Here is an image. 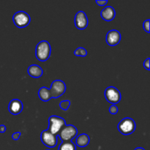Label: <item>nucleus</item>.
<instances>
[{
    "instance_id": "obj_1",
    "label": "nucleus",
    "mask_w": 150,
    "mask_h": 150,
    "mask_svg": "<svg viewBox=\"0 0 150 150\" xmlns=\"http://www.w3.org/2000/svg\"><path fill=\"white\" fill-rule=\"evenodd\" d=\"M51 53V45L46 40H42L37 45L35 48L36 58L40 62H45L49 59Z\"/></svg>"
},
{
    "instance_id": "obj_2",
    "label": "nucleus",
    "mask_w": 150,
    "mask_h": 150,
    "mask_svg": "<svg viewBox=\"0 0 150 150\" xmlns=\"http://www.w3.org/2000/svg\"><path fill=\"white\" fill-rule=\"evenodd\" d=\"M65 125V120L58 116H51L48 119V130L56 136L58 135L59 132Z\"/></svg>"
},
{
    "instance_id": "obj_3",
    "label": "nucleus",
    "mask_w": 150,
    "mask_h": 150,
    "mask_svg": "<svg viewBox=\"0 0 150 150\" xmlns=\"http://www.w3.org/2000/svg\"><path fill=\"white\" fill-rule=\"evenodd\" d=\"M118 130L124 136H128L136 130V125L134 120L131 118H125L120 122Z\"/></svg>"
},
{
    "instance_id": "obj_4",
    "label": "nucleus",
    "mask_w": 150,
    "mask_h": 150,
    "mask_svg": "<svg viewBox=\"0 0 150 150\" xmlns=\"http://www.w3.org/2000/svg\"><path fill=\"white\" fill-rule=\"evenodd\" d=\"M78 134V130L74 125H65L58 133L59 137L62 142H71Z\"/></svg>"
},
{
    "instance_id": "obj_5",
    "label": "nucleus",
    "mask_w": 150,
    "mask_h": 150,
    "mask_svg": "<svg viewBox=\"0 0 150 150\" xmlns=\"http://www.w3.org/2000/svg\"><path fill=\"white\" fill-rule=\"evenodd\" d=\"M13 23L18 28H24L29 24L31 18L27 13L24 11H18L13 15Z\"/></svg>"
},
{
    "instance_id": "obj_6",
    "label": "nucleus",
    "mask_w": 150,
    "mask_h": 150,
    "mask_svg": "<svg viewBox=\"0 0 150 150\" xmlns=\"http://www.w3.org/2000/svg\"><path fill=\"white\" fill-rule=\"evenodd\" d=\"M105 98L108 102L113 105L119 103L122 99V95L120 91L114 86H108L105 90Z\"/></svg>"
},
{
    "instance_id": "obj_7",
    "label": "nucleus",
    "mask_w": 150,
    "mask_h": 150,
    "mask_svg": "<svg viewBox=\"0 0 150 150\" xmlns=\"http://www.w3.org/2000/svg\"><path fill=\"white\" fill-rule=\"evenodd\" d=\"M49 89L52 98H58L64 94L66 91V85L63 81L55 80L52 82L51 89Z\"/></svg>"
},
{
    "instance_id": "obj_8",
    "label": "nucleus",
    "mask_w": 150,
    "mask_h": 150,
    "mask_svg": "<svg viewBox=\"0 0 150 150\" xmlns=\"http://www.w3.org/2000/svg\"><path fill=\"white\" fill-rule=\"evenodd\" d=\"M40 139L42 143L48 148L55 147L58 142L57 136L52 134L48 130H43L41 133Z\"/></svg>"
},
{
    "instance_id": "obj_9",
    "label": "nucleus",
    "mask_w": 150,
    "mask_h": 150,
    "mask_svg": "<svg viewBox=\"0 0 150 150\" xmlns=\"http://www.w3.org/2000/svg\"><path fill=\"white\" fill-rule=\"evenodd\" d=\"M89 24L87 16L83 11H79L75 16V26L78 29L83 30Z\"/></svg>"
},
{
    "instance_id": "obj_10",
    "label": "nucleus",
    "mask_w": 150,
    "mask_h": 150,
    "mask_svg": "<svg viewBox=\"0 0 150 150\" xmlns=\"http://www.w3.org/2000/svg\"><path fill=\"white\" fill-rule=\"evenodd\" d=\"M105 39H106V42L108 45H109L110 46H115L118 45L121 41V34L119 31L115 30V29L111 30L107 33Z\"/></svg>"
},
{
    "instance_id": "obj_11",
    "label": "nucleus",
    "mask_w": 150,
    "mask_h": 150,
    "mask_svg": "<svg viewBox=\"0 0 150 150\" xmlns=\"http://www.w3.org/2000/svg\"><path fill=\"white\" fill-rule=\"evenodd\" d=\"M23 103L18 99H13L10 102L8 105V110L10 114L13 115H18L23 111Z\"/></svg>"
},
{
    "instance_id": "obj_12",
    "label": "nucleus",
    "mask_w": 150,
    "mask_h": 150,
    "mask_svg": "<svg viewBox=\"0 0 150 150\" xmlns=\"http://www.w3.org/2000/svg\"><path fill=\"white\" fill-rule=\"evenodd\" d=\"M101 18L105 21H111L114 20L116 16V11L111 6H107L103 10H101Z\"/></svg>"
},
{
    "instance_id": "obj_13",
    "label": "nucleus",
    "mask_w": 150,
    "mask_h": 150,
    "mask_svg": "<svg viewBox=\"0 0 150 150\" xmlns=\"http://www.w3.org/2000/svg\"><path fill=\"white\" fill-rule=\"evenodd\" d=\"M27 73L31 77L35 78V79L40 78L43 74L42 69L37 64H32L29 66L27 70Z\"/></svg>"
},
{
    "instance_id": "obj_14",
    "label": "nucleus",
    "mask_w": 150,
    "mask_h": 150,
    "mask_svg": "<svg viewBox=\"0 0 150 150\" xmlns=\"http://www.w3.org/2000/svg\"><path fill=\"white\" fill-rule=\"evenodd\" d=\"M90 142L89 136L86 133H82L77 136L76 139V145L79 147H86Z\"/></svg>"
},
{
    "instance_id": "obj_15",
    "label": "nucleus",
    "mask_w": 150,
    "mask_h": 150,
    "mask_svg": "<svg viewBox=\"0 0 150 150\" xmlns=\"http://www.w3.org/2000/svg\"><path fill=\"white\" fill-rule=\"evenodd\" d=\"M38 96H39L40 99L43 102H48L52 98L51 97V92L50 89L46 88L45 86H42L38 91Z\"/></svg>"
},
{
    "instance_id": "obj_16",
    "label": "nucleus",
    "mask_w": 150,
    "mask_h": 150,
    "mask_svg": "<svg viewBox=\"0 0 150 150\" xmlns=\"http://www.w3.org/2000/svg\"><path fill=\"white\" fill-rule=\"evenodd\" d=\"M58 150H76V145L72 142H62Z\"/></svg>"
},
{
    "instance_id": "obj_17",
    "label": "nucleus",
    "mask_w": 150,
    "mask_h": 150,
    "mask_svg": "<svg viewBox=\"0 0 150 150\" xmlns=\"http://www.w3.org/2000/svg\"><path fill=\"white\" fill-rule=\"evenodd\" d=\"M74 54L77 57H86L87 55V51L85 48L80 47L74 51Z\"/></svg>"
},
{
    "instance_id": "obj_18",
    "label": "nucleus",
    "mask_w": 150,
    "mask_h": 150,
    "mask_svg": "<svg viewBox=\"0 0 150 150\" xmlns=\"http://www.w3.org/2000/svg\"><path fill=\"white\" fill-rule=\"evenodd\" d=\"M70 106V101L67 100L61 101L59 103V107L61 109L64 110V111H67L68 108Z\"/></svg>"
},
{
    "instance_id": "obj_19",
    "label": "nucleus",
    "mask_w": 150,
    "mask_h": 150,
    "mask_svg": "<svg viewBox=\"0 0 150 150\" xmlns=\"http://www.w3.org/2000/svg\"><path fill=\"white\" fill-rule=\"evenodd\" d=\"M149 23H150L149 19H147V20H146L143 23V28H144V29L145 32H147V33H149V32H150V30H149Z\"/></svg>"
},
{
    "instance_id": "obj_20",
    "label": "nucleus",
    "mask_w": 150,
    "mask_h": 150,
    "mask_svg": "<svg viewBox=\"0 0 150 150\" xmlns=\"http://www.w3.org/2000/svg\"><path fill=\"white\" fill-rule=\"evenodd\" d=\"M108 111H109V112L111 113V114H117V113H118V108H117V105H112L110 106L109 109H108Z\"/></svg>"
},
{
    "instance_id": "obj_21",
    "label": "nucleus",
    "mask_w": 150,
    "mask_h": 150,
    "mask_svg": "<svg viewBox=\"0 0 150 150\" xmlns=\"http://www.w3.org/2000/svg\"><path fill=\"white\" fill-rule=\"evenodd\" d=\"M21 132H16V133H14L13 135H12V139L15 141L18 140L21 137Z\"/></svg>"
},
{
    "instance_id": "obj_22",
    "label": "nucleus",
    "mask_w": 150,
    "mask_h": 150,
    "mask_svg": "<svg viewBox=\"0 0 150 150\" xmlns=\"http://www.w3.org/2000/svg\"><path fill=\"white\" fill-rule=\"evenodd\" d=\"M144 67L147 70H150V64H149V58H147L144 62Z\"/></svg>"
},
{
    "instance_id": "obj_23",
    "label": "nucleus",
    "mask_w": 150,
    "mask_h": 150,
    "mask_svg": "<svg viewBox=\"0 0 150 150\" xmlns=\"http://www.w3.org/2000/svg\"><path fill=\"white\" fill-rule=\"evenodd\" d=\"M95 2H96L97 4H98L99 6H101V7H103V6H105V4L108 3V1H107V0H102V1H100V0H97Z\"/></svg>"
},
{
    "instance_id": "obj_24",
    "label": "nucleus",
    "mask_w": 150,
    "mask_h": 150,
    "mask_svg": "<svg viewBox=\"0 0 150 150\" xmlns=\"http://www.w3.org/2000/svg\"><path fill=\"white\" fill-rule=\"evenodd\" d=\"M7 128H6V126L4 125H0V133H3L6 131Z\"/></svg>"
},
{
    "instance_id": "obj_25",
    "label": "nucleus",
    "mask_w": 150,
    "mask_h": 150,
    "mask_svg": "<svg viewBox=\"0 0 150 150\" xmlns=\"http://www.w3.org/2000/svg\"><path fill=\"white\" fill-rule=\"evenodd\" d=\"M135 150H145V149L142 147H137L136 149H135Z\"/></svg>"
},
{
    "instance_id": "obj_26",
    "label": "nucleus",
    "mask_w": 150,
    "mask_h": 150,
    "mask_svg": "<svg viewBox=\"0 0 150 150\" xmlns=\"http://www.w3.org/2000/svg\"><path fill=\"white\" fill-rule=\"evenodd\" d=\"M46 150H50V149H46Z\"/></svg>"
}]
</instances>
